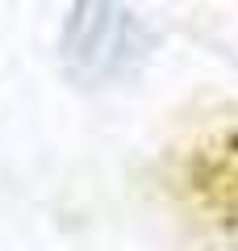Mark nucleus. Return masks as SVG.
<instances>
[{
    "label": "nucleus",
    "mask_w": 238,
    "mask_h": 251,
    "mask_svg": "<svg viewBox=\"0 0 238 251\" xmlns=\"http://www.w3.org/2000/svg\"><path fill=\"white\" fill-rule=\"evenodd\" d=\"M59 54L71 80L117 84L146 63L150 34L121 0H75L63 21Z\"/></svg>",
    "instance_id": "f257e3e1"
}]
</instances>
